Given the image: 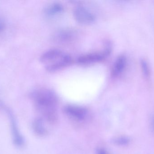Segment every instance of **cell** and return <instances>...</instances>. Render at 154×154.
<instances>
[{
    "label": "cell",
    "instance_id": "1",
    "mask_svg": "<svg viewBox=\"0 0 154 154\" xmlns=\"http://www.w3.org/2000/svg\"><path fill=\"white\" fill-rule=\"evenodd\" d=\"M35 108L47 124H54L57 121L58 99L56 93L46 88L35 90L31 95Z\"/></svg>",
    "mask_w": 154,
    "mask_h": 154
},
{
    "label": "cell",
    "instance_id": "2",
    "mask_svg": "<svg viewBox=\"0 0 154 154\" xmlns=\"http://www.w3.org/2000/svg\"><path fill=\"white\" fill-rule=\"evenodd\" d=\"M48 71L54 72L69 66L72 63L71 56L57 49H51L44 52L40 58Z\"/></svg>",
    "mask_w": 154,
    "mask_h": 154
},
{
    "label": "cell",
    "instance_id": "3",
    "mask_svg": "<svg viewBox=\"0 0 154 154\" xmlns=\"http://www.w3.org/2000/svg\"><path fill=\"white\" fill-rule=\"evenodd\" d=\"M111 46L108 44L102 51L84 54L79 57L78 62L81 65H90L104 60L110 54Z\"/></svg>",
    "mask_w": 154,
    "mask_h": 154
},
{
    "label": "cell",
    "instance_id": "4",
    "mask_svg": "<svg viewBox=\"0 0 154 154\" xmlns=\"http://www.w3.org/2000/svg\"><path fill=\"white\" fill-rule=\"evenodd\" d=\"M1 107L7 114L10 121L14 143L16 146L19 147L22 146L24 143V138L21 134L17 126L16 118L14 115L13 113L10 108L4 105H1Z\"/></svg>",
    "mask_w": 154,
    "mask_h": 154
},
{
    "label": "cell",
    "instance_id": "5",
    "mask_svg": "<svg viewBox=\"0 0 154 154\" xmlns=\"http://www.w3.org/2000/svg\"><path fill=\"white\" fill-rule=\"evenodd\" d=\"M65 114L69 118L79 122H84L88 117V109L75 105H67L64 108Z\"/></svg>",
    "mask_w": 154,
    "mask_h": 154
},
{
    "label": "cell",
    "instance_id": "6",
    "mask_svg": "<svg viewBox=\"0 0 154 154\" xmlns=\"http://www.w3.org/2000/svg\"><path fill=\"white\" fill-rule=\"evenodd\" d=\"M74 16L79 23L88 25L94 22L95 16L86 8L82 6H79L74 11Z\"/></svg>",
    "mask_w": 154,
    "mask_h": 154
},
{
    "label": "cell",
    "instance_id": "7",
    "mask_svg": "<svg viewBox=\"0 0 154 154\" xmlns=\"http://www.w3.org/2000/svg\"><path fill=\"white\" fill-rule=\"evenodd\" d=\"M127 61V58L125 55H120L117 58L111 70L112 77H118L122 74L126 66Z\"/></svg>",
    "mask_w": 154,
    "mask_h": 154
},
{
    "label": "cell",
    "instance_id": "8",
    "mask_svg": "<svg viewBox=\"0 0 154 154\" xmlns=\"http://www.w3.org/2000/svg\"><path fill=\"white\" fill-rule=\"evenodd\" d=\"M76 37V33L73 30H62L58 32L54 36V39L61 43H67L72 42Z\"/></svg>",
    "mask_w": 154,
    "mask_h": 154
},
{
    "label": "cell",
    "instance_id": "9",
    "mask_svg": "<svg viewBox=\"0 0 154 154\" xmlns=\"http://www.w3.org/2000/svg\"><path fill=\"white\" fill-rule=\"evenodd\" d=\"M46 123H47L40 117L36 118L33 121L32 129L37 135L44 136L48 134V130L47 128Z\"/></svg>",
    "mask_w": 154,
    "mask_h": 154
},
{
    "label": "cell",
    "instance_id": "10",
    "mask_svg": "<svg viewBox=\"0 0 154 154\" xmlns=\"http://www.w3.org/2000/svg\"><path fill=\"white\" fill-rule=\"evenodd\" d=\"M63 11L64 8L59 3H55L47 7L45 12L48 15L51 16L60 13Z\"/></svg>",
    "mask_w": 154,
    "mask_h": 154
},
{
    "label": "cell",
    "instance_id": "11",
    "mask_svg": "<svg viewBox=\"0 0 154 154\" xmlns=\"http://www.w3.org/2000/svg\"><path fill=\"white\" fill-rule=\"evenodd\" d=\"M141 71L143 76L146 79H149L151 77V69L148 61L146 60L143 59L140 61Z\"/></svg>",
    "mask_w": 154,
    "mask_h": 154
},
{
    "label": "cell",
    "instance_id": "12",
    "mask_svg": "<svg viewBox=\"0 0 154 154\" xmlns=\"http://www.w3.org/2000/svg\"><path fill=\"white\" fill-rule=\"evenodd\" d=\"M113 142L117 145L125 146L129 143V139L126 137H120L113 139Z\"/></svg>",
    "mask_w": 154,
    "mask_h": 154
},
{
    "label": "cell",
    "instance_id": "13",
    "mask_svg": "<svg viewBox=\"0 0 154 154\" xmlns=\"http://www.w3.org/2000/svg\"><path fill=\"white\" fill-rule=\"evenodd\" d=\"M97 154H108L106 151L102 148H99L97 151Z\"/></svg>",
    "mask_w": 154,
    "mask_h": 154
},
{
    "label": "cell",
    "instance_id": "14",
    "mask_svg": "<svg viewBox=\"0 0 154 154\" xmlns=\"http://www.w3.org/2000/svg\"><path fill=\"white\" fill-rule=\"evenodd\" d=\"M3 28V26L2 25H1V24H0V30H2Z\"/></svg>",
    "mask_w": 154,
    "mask_h": 154
},
{
    "label": "cell",
    "instance_id": "15",
    "mask_svg": "<svg viewBox=\"0 0 154 154\" xmlns=\"http://www.w3.org/2000/svg\"><path fill=\"white\" fill-rule=\"evenodd\" d=\"M153 125H154V122H153Z\"/></svg>",
    "mask_w": 154,
    "mask_h": 154
}]
</instances>
